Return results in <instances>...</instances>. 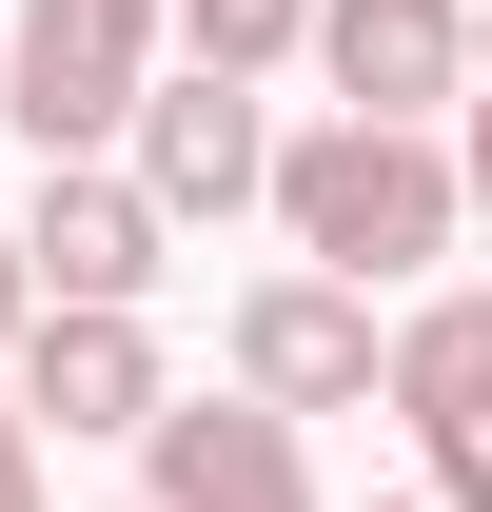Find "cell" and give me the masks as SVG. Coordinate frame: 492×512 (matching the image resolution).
Masks as SVG:
<instances>
[{"label":"cell","mask_w":492,"mask_h":512,"mask_svg":"<svg viewBox=\"0 0 492 512\" xmlns=\"http://www.w3.org/2000/svg\"><path fill=\"white\" fill-rule=\"evenodd\" d=\"M394 414H414V493L492 512V296H414L394 316Z\"/></svg>","instance_id":"6"},{"label":"cell","mask_w":492,"mask_h":512,"mask_svg":"<svg viewBox=\"0 0 492 512\" xmlns=\"http://www.w3.org/2000/svg\"><path fill=\"white\" fill-rule=\"evenodd\" d=\"M276 60H315V0H178V79H276Z\"/></svg>","instance_id":"10"},{"label":"cell","mask_w":492,"mask_h":512,"mask_svg":"<svg viewBox=\"0 0 492 512\" xmlns=\"http://www.w3.org/2000/svg\"><path fill=\"white\" fill-rule=\"evenodd\" d=\"M473 99H492V0H473Z\"/></svg>","instance_id":"14"},{"label":"cell","mask_w":492,"mask_h":512,"mask_svg":"<svg viewBox=\"0 0 492 512\" xmlns=\"http://www.w3.org/2000/svg\"><path fill=\"white\" fill-rule=\"evenodd\" d=\"M158 40H178V0H20V20H0V119L40 138V178L99 158V138H138Z\"/></svg>","instance_id":"2"},{"label":"cell","mask_w":492,"mask_h":512,"mask_svg":"<svg viewBox=\"0 0 492 512\" xmlns=\"http://www.w3.org/2000/svg\"><path fill=\"white\" fill-rule=\"evenodd\" d=\"M20 335H40V256H20V217H0V375H20Z\"/></svg>","instance_id":"11"},{"label":"cell","mask_w":492,"mask_h":512,"mask_svg":"<svg viewBox=\"0 0 492 512\" xmlns=\"http://www.w3.org/2000/svg\"><path fill=\"white\" fill-rule=\"evenodd\" d=\"M0 512H40V414H20V375H0Z\"/></svg>","instance_id":"12"},{"label":"cell","mask_w":492,"mask_h":512,"mask_svg":"<svg viewBox=\"0 0 492 512\" xmlns=\"http://www.w3.org/2000/svg\"><path fill=\"white\" fill-rule=\"evenodd\" d=\"M374 512H433V493H374Z\"/></svg>","instance_id":"15"},{"label":"cell","mask_w":492,"mask_h":512,"mask_svg":"<svg viewBox=\"0 0 492 512\" xmlns=\"http://www.w3.org/2000/svg\"><path fill=\"white\" fill-rule=\"evenodd\" d=\"M276 237L296 276H433V256L473 237V178H453V138H394V119H315L276 138Z\"/></svg>","instance_id":"1"},{"label":"cell","mask_w":492,"mask_h":512,"mask_svg":"<svg viewBox=\"0 0 492 512\" xmlns=\"http://www.w3.org/2000/svg\"><path fill=\"white\" fill-rule=\"evenodd\" d=\"M237 394H256V414H374V394H394L374 296H355V276H256V296H237Z\"/></svg>","instance_id":"4"},{"label":"cell","mask_w":492,"mask_h":512,"mask_svg":"<svg viewBox=\"0 0 492 512\" xmlns=\"http://www.w3.org/2000/svg\"><path fill=\"white\" fill-rule=\"evenodd\" d=\"M20 256H40V316H138V296L178 276V217H158L119 158H60V178L20 197Z\"/></svg>","instance_id":"3"},{"label":"cell","mask_w":492,"mask_h":512,"mask_svg":"<svg viewBox=\"0 0 492 512\" xmlns=\"http://www.w3.org/2000/svg\"><path fill=\"white\" fill-rule=\"evenodd\" d=\"M119 178L158 197V217H237V197H276V119H256L237 79H158V99H138V138H119Z\"/></svg>","instance_id":"8"},{"label":"cell","mask_w":492,"mask_h":512,"mask_svg":"<svg viewBox=\"0 0 492 512\" xmlns=\"http://www.w3.org/2000/svg\"><path fill=\"white\" fill-rule=\"evenodd\" d=\"M20 414H60V434H158V414H178L158 316H40L20 335Z\"/></svg>","instance_id":"9"},{"label":"cell","mask_w":492,"mask_h":512,"mask_svg":"<svg viewBox=\"0 0 492 512\" xmlns=\"http://www.w3.org/2000/svg\"><path fill=\"white\" fill-rule=\"evenodd\" d=\"M138 512H315V453H296V414H256V394H178V414L138 434Z\"/></svg>","instance_id":"7"},{"label":"cell","mask_w":492,"mask_h":512,"mask_svg":"<svg viewBox=\"0 0 492 512\" xmlns=\"http://www.w3.org/2000/svg\"><path fill=\"white\" fill-rule=\"evenodd\" d=\"M453 178H473V217H492V99H473V138H453Z\"/></svg>","instance_id":"13"},{"label":"cell","mask_w":492,"mask_h":512,"mask_svg":"<svg viewBox=\"0 0 492 512\" xmlns=\"http://www.w3.org/2000/svg\"><path fill=\"white\" fill-rule=\"evenodd\" d=\"M315 79H335V119H473V0H315Z\"/></svg>","instance_id":"5"}]
</instances>
